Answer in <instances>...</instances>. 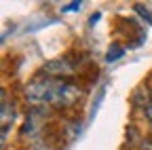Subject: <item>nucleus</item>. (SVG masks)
<instances>
[{"label":"nucleus","instance_id":"2","mask_svg":"<svg viewBox=\"0 0 152 150\" xmlns=\"http://www.w3.org/2000/svg\"><path fill=\"white\" fill-rule=\"evenodd\" d=\"M76 74V66L68 59V57H57V59H51L47 61L42 68H40V76H49V78H59V80H66L70 76Z\"/></svg>","mask_w":152,"mask_h":150},{"label":"nucleus","instance_id":"7","mask_svg":"<svg viewBox=\"0 0 152 150\" xmlns=\"http://www.w3.org/2000/svg\"><path fill=\"white\" fill-rule=\"evenodd\" d=\"M142 150H152V144H150V142H144V144H142Z\"/></svg>","mask_w":152,"mask_h":150},{"label":"nucleus","instance_id":"3","mask_svg":"<svg viewBox=\"0 0 152 150\" xmlns=\"http://www.w3.org/2000/svg\"><path fill=\"white\" fill-rule=\"evenodd\" d=\"M123 53H125V49H123L121 45H112V47L108 49V55H106V59H108V61H116V59L121 57Z\"/></svg>","mask_w":152,"mask_h":150},{"label":"nucleus","instance_id":"1","mask_svg":"<svg viewBox=\"0 0 152 150\" xmlns=\"http://www.w3.org/2000/svg\"><path fill=\"white\" fill-rule=\"evenodd\" d=\"M64 80L59 78H49V76H38L34 80L28 83L26 87V100L32 106H42V104H51L55 106L57 95L61 91Z\"/></svg>","mask_w":152,"mask_h":150},{"label":"nucleus","instance_id":"5","mask_svg":"<svg viewBox=\"0 0 152 150\" xmlns=\"http://www.w3.org/2000/svg\"><path fill=\"white\" fill-rule=\"evenodd\" d=\"M80 4H83V2H70V7H64L61 11H64V13H70V11H78V9H80Z\"/></svg>","mask_w":152,"mask_h":150},{"label":"nucleus","instance_id":"4","mask_svg":"<svg viewBox=\"0 0 152 150\" xmlns=\"http://www.w3.org/2000/svg\"><path fill=\"white\" fill-rule=\"evenodd\" d=\"M135 11H137V13L144 17V19H146L148 23H152V15H150V11H148V9H144L142 4H135Z\"/></svg>","mask_w":152,"mask_h":150},{"label":"nucleus","instance_id":"6","mask_svg":"<svg viewBox=\"0 0 152 150\" xmlns=\"http://www.w3.org/2000/svg\"><path fill=\"white\" fill-rule=\"evenodd\" d=\"M146 116H148V119L152 121V97H150V100L146 102Z\"/></svg>","mask_w":152,"mask_h":150}]
</instances>
